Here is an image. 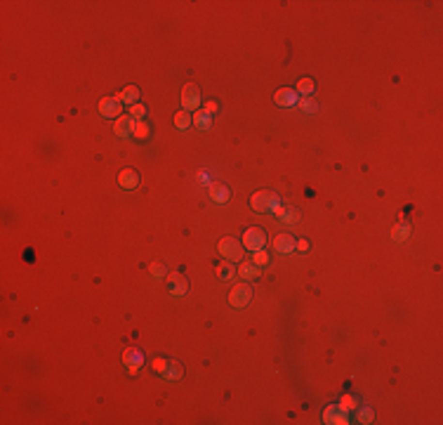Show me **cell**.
Segmentation results:
<instances>
[{
	"mask_svg": "<svg viewBox=\"0 0 443 425\" xmlns=\"http://www.w3.org/2000/svg\"><path fill=\"white\" fill-rule=\"evenodd\" d=\"M217 248H219V253L229 260V262H243V244L238 241V239H233V236H224L219 244H217Z\"/></svg>",
	"mask_w": 443,
	"mask_h": 425,
	"instance_id": "1",
	"label": "cell"
},
{
	"mask_svg": "<svg viewBox=\"0 0 443 425\" xmlns=\"http://www.w3.org/2000/svg\"><path fill=\"white\" fill-rule=\"evenodd\" d=\"M278 203H281V198L274 194V192H257V194H252V198H250V206L257 212H269L274 206H278Z\"/></svg>",
	"mask_w": 443,
	"mask_h": 425,
	"instance_id": "2",
	"label": "cell"
},
{
	"mask_svg": "<svg viewBox=\"0 0 443 425\" xmlns=\"http://www.w3.org/2000/svg\"><path fill=\"white\" fill-rule=\"evenodd\" d=\"M250 300H252V288H250L248 283H238V286H233V288H231V293H229L231 307H236V310L248 307Z\"/></svg>",
	"mask_w": 443,
	"mask_h": 425,
	"instance_id": "3",
	"label": "cell"
},
{
	"mask_svg": "<svg viewBox=\"0 0 443 425\" xmlns=\"http://www.w3.org/2000/svg\"><path fill=\"white\" fill-rule=\"evenodd\" d=\"M266 244V234L264 229H260V227H250L245 234H243V246L248 248V250H262Z\"/></svg>",
	"mask_w": 443,
	"mask_h": 425,
	"instance_id": "4",
	"label": "cell"
},
{
	"mask_svg": "<svg viewBox=\"0 0 443 425\" xmlns=\"http://www.w3.org/2000/svg\"><path fill=\"white\" fill-rule=\"evenodd\" d=\"M198 106H200V90H198V85H194V83L184 85L182 88V109L184 111H194Z\"/></svg>",
	"mask_w": 443,
	"mask_h": 425,
	"instance_id": "5",
	"label": "cell"
},
{
	"mask_svg": "<svg viewBox=\"0 0 443 425\" xmlns=\"http://www.w3.org/2000/svg\"><path fill=\"white\" fill-rule=\"evenodd\" d=\"M165 283H168V291H170L172 295H184V293L189 291V281H186V277H184V274H179V272H170V274L165 277Z\"/></svg>",
	"mask_w": 443,
	"mask_h": 425,
	"instance_id": "6",
	"label": "cell"
},
{
	"mask_svg": "<svg viewBox=\"0 0 443 425\" xmlns=\"http://www.w3.org/2000/svg\"><path fill=\"white\" fill-rule=\"evenodd\" d=\"M123 361H125V366H127V371L137 373L139 371V366L144 364V354L139 352L137 347H127L123 352Z\"/></svg>",
	"mask_w": 443,
	"mask_h": 425,
	"instance_id": "7",
	"label": "cell"
},
{
	"mask_svg": "<svg viewBox=\"0 0 443 425\" xmlns=\"http://www.w3.org/2000/svg\"><path fill=\"white\" fill-rule=\"evenodd\" d=\"M113 132H116V137H121V140L132 137V135H135V118H132V116H123V118H118L116 125H113Z\"/></svg>",
	"mask_w": 443,
	"mask_h": 425,
	"instance_id": "8",
	"label": "cell"
},
{
	"mask_svg": "<svg viewBox=\"0 0 443 425\" xmlns=\"http://www.w3.org/2000/svg\"><path fill=\"white\" fill-rule=\"evenodd\" d=\"M323 421H325V423H335V425H347L349 423V418H347V411H342V409H339V404H333V407H328L325 409V411H323Z\"/></svg>",
	"mask_w": 443,
	"mask_h": 425,
	"instance_id": "9",
	"label": "cell"
},
{
	"mask_svg": "<svg viewBox=\"0 0 443 425\" xmlns=\"http://www.w3.org/2000/svg\"><path fill=\"white\" fill-rule=\"evenodd\" d=\"M99 114H102L104 118H116V116H121V102H118L116 97H104V99L99 102Z\"/></svg>",
	"mask_w": 443,
	"mask_h": 425,
	"instance_id": "10",
	"label": "cell"
},
{
	"mask_svg": "<svg viewBox=\"0 0 443 425\" xmlns=\"http://www.w3.org/2000/svg\"><path fill=\"white\" fill-rule=\"evenodd\" d=\"M274 99H276V104H278V106H295L297 102H300V99H297V90H292V88L276 90Z\"/></svg>",
	"mask_w": 443,
	"mask_h": 425,
	"instance_id": "11",
	"label": "cell"
},
{
	"mask_svg": "<svg viewBox=\"0 0 443 425\" xmlns=\"http://www.w3.org/2000/svg\"><path fill=\"white\" fill-rule=\"evenodd\" d=\"M295 248H297V241L292 234H278L274 239V250H278V253H292Z\"/></svg>",
	"mask_w": 443,
	"mask_h": 425,
	"instance_id": "12",
	"label": "cell"
},
{
	"mask_svg": "<svg viewBox=\"0 0 443 425\" xmlns=\"http://www.w3.org/2000/svg\"><path fill=\"white\" fill-rule=\"evenodd\" d=\"M118 184H121L123 189H135V187L139 184V175H137L132 168H125V170H121V175H118Z\"/></svg>",
	"mask_w": 443,
	"mask_h": 425,
	"instance_id": "13",
	"label": "cell"
},
{
	"mask_svg": "<svg viewBox=\"0 0 443 425\" xmlns=\"http://www.w3.org/2000/svg\"><path fill=\"white\" fill-rule=\"evenodd\" d=\"M116 99H123V102H127V104H137V99H139V90L135 88V85H127L125 90H121L118 95H116Z\"/></svg>",
	"mask_w": 443,
	"mask_h": 425,
	"instance_id": "14",
	"label": "cell"
},
{
	"mask_svg": "<svg viewBox=\"0 0 443 425\" xmlns=\"http://www.w3.org/2000/svg\"><path fill=\"white\" fill-rule=\"evenodd\" d=\"M238 274H241V279H257L260 277V265H255V262H241Z\"/></svg>",
	"mask_w": 443,
	"mask_h": 425,
	"instance_id": "15",
	"label": "cell"
},
{
	"mask_svg": "<svg viewBox=\"0 0 443 425\" xmlns=\"http://www.w3.org/2000/svg\"><path fill=\"white\" fill-rule=\"evenodd\" d=\"M182 376H184V369H182V364H177V361H170V364H168V371L163 373V378L170 380V383L179 380Z\"/></svg>",
	"mask_w": 443,
	"mask_h": 425,
	"instance_id": "16",
	"label": "cell"
},
{
	"mask_svg": "<svg viewBox=\"0 0 443 425\" xmlns=\"http://www.w3.org/2000/svg\"><path fill=\"white\" fill-rule=\"evenodd\" d=\"M278 220L285 222V225H295V222H300V212H297V208H292V206H283V212H281Z\"/></svg>",
	"mask_w": 443,
	"mask_h": 425,
	"instance_id": "17",
	"label": "cell"
},
{
	"mask_svg": "<svg viewBox=\"0 0 443 425\" xmlns=\"http://www.w3.org/2000/svg\"><path fill=\"white\" fill-rule=\"evenodd\" d=\"M408 236H410V225H403V222H401V225H396V227L391 229V239H394L396 244H403Z\"/></svg>",
	"mask_w": 443,
	"mask_h": 425,
	"instance_id": "18",
	"label": "cell"
},
{
	"mask_svg": "<svg viewBox=\"0 0 443 425\" xmlns=\"http://www.w3.org/2000/svg\"><path fill=\"white\" fill-rule=\"evenodd\" d=\"M210 194H213V198L217 203H227L229 201V189L224 184H213L210 187Z\"/></svg>",
	"mask_w": 443,
	"mask_h": 425,
	"instance_id": "19",
	"label": "cell"
},
{
	"mask_svg": "<svg viewBox=\"0 0 443 425\" xmlns=\"http://www.w3.org/2000/svg\"><path fill=\"white\" fill-rule=\"evenodd\" d=\"M194 125L198 130H210V125H213V118H210V114H205V111H198L194 116Z\"/></svg>",
	"mask_w": 443,
	"mask_h": 425,
	"instance_id": "20",
	"label": "cell"
},
{
	"mask_svg": "<svg viewBox=\"0 0 443 425\" xmlns=\"http://www.w3.org/2000/svg\"><path fill=\"white\" fill-rule=\"evenodd\" d=\"M191 123H194V116H191L189 111H184V109L175 116V125H177V130H186Z\"/></svg>",
	"mask_w": 443,
	"mask_h": 425,
	"instance_id": "21",
	"label": "cell"
},
{
	"mask_svg": "<svg viewBox=\"0 0 443 425\" xmlns=\"http://www.w3.org/2000/svg\"><path fill=\"white\" fill-rule=\"evenodd\" d=\"M233 274H236V269H233V265H231V262H219V265H217V277H219L222 281L231 279Z\"/></svg>",
	"mask_w": 443,
	"mask_h": 425,
	"instance_id": "22",
	"label": "cell"
},
{
	"mask_svg": "<svg viewBox=\"0 0 443 425\" xmlns=\"http://www.w3.org/2000/svg\"><path fill=\"white\" fill-rule=\"evenodd\" d=\"M316 90V85H314V81L311 78H302L300 83H297V95H304V97H309L311 92Z\"/></svg>",
	"mask_w": 443,
	"mask_h": 425,
	"instance_id": "23",
	"label": "cell"
},
{
	"mask_svg": "<svg viewBox=\"0 0 443 425\" xmlns=\"http://www.w3.org/2000/svg\"><path fill=\"white\" fill-rule=\"evenodd\" d=\"M149 135H151L149 123H144V121H135V135H132V137H137V140H146Z\"/></svg>",
	"mask_w": 443,
	"mask_h": 425,
	"instance_id": "24",
	"label": "cell"
},
{
	"mask_svg": "<svg viewBox=\"0 0 443 425\" xmlns=\"http://www.w3.org/2000/svg\"><path fill=\"white\" fill-rule=\"evenodd\" d=\"M339 409H342V411H347V413H349V411H356V409H358V399L351 397V394H344V397H342V402H339Z\"/></svg>",
	"mask_w": 443,
	"mask_h": 425,
	"instance_id": "25",
	"label": "cell"
},
{
	"mask_svg": "<svg viewBox=\"0 0 443 425\" xmlns=\"http://www.w3.org/2000/svg\"><path fill=\"white\" fill-rule=\"evenodd\" d=\"M252 262H255V265H260V267L269 265V253H266L264 248H262V250H255V258H252Z\"/></svg>",
	"mask_w": 443,
	"mask_h": 425,
	"instance_id": "26",
	"label": "cell"
},
{
	"mask_svg": "<svg viewBox=\"0 0 443 425\" xmlns=\"http://www.w3.org/2000/svg\"><path fill=\"white\" fill-rule=\"evenodd\" d=\"M151 274H153L156 279H163V277L168 274V267L163 265V262H151Z\"/></svg>",
	"mask_w": 443,
	"mask_h": 425,
	"instance_id": "27",
	"label": "cell"
},
{
	"mask_svg": "<svg viewBox=\"0 0 443 425\" xmlns=\"http://www.w3.org/2000/svg\"><path fill=\"white\" fill-rule=\"evenodd\" d=\"M297 104H300V109L302 111H306V114H314V111H316V102H314V99H309V97L300 99Z\"/></svg>",
	"mask_w": 443,
	"mask_h": 425,
	"instance_id": "28",
	"label": "cell"
},
{
	"mask_svg": "<svg viewBox=\"0 0 443 425\" xmlns=\"http://www.w3.org/2000/svg\"><path fill=\"white\" fill-rule=\"evenodd\" d=\"M361 423H372V418H375V413H372V409H361L358 411V416H356Z\"/></svg>",
	"mask_w": 443,
	"mask_h": 425,
	"instance_id": "29",
	"label": "cell"
},
{
	"mask_svg": "<svg viewBox=\"0 0 443 425\" xmlns=\"http://www.w3.org/2000/svg\"><path fill=\"white\" fill-rule=\"evenodd\" d=\"M168 364H170V361H165V359H153V364H151V366H153V371L156 373H160V376H163V373L168 371Z\"/></svg>",
	"mask_w": 443,
	"mask_h": 425,
	"instance_id": "30",
	"label": "cell"
},
{
	"mask_svg": "<svg viewBox=\"0 0 443 425\" xmlns=\"http://www.w3.org/2000/svg\"><path fill=\"white\" fill-rule=\"evenodd\" d=\"M144 114H146V109H144L142 104H132L130 106V116H132V118H142Z\"/></svg>",
	"mask_w": 443,
	"mask_h": 425,
	"instance_id": "31",
	"label": "cell"
},
{
	"mask_svg": "<svg viewBox=\"0 0 443 425\" xmlns=\"http://www.w3.org/2000/svg\"><path fill=\"white\" fill-rule=\"evenodd\" d=\"M297 250H300V253H306V250H309V241L300 239V241H297Z\"/></svg>",
	"mask_w": 443,
	"mask_h": 425,
	"instance_id": "32",
	"label": "cell"
},
{
	"mask_svg": "<svg viewBox=\"0 0 443 425\" xmlns=\"http://www.w3.org/2000/svg\"><path fill=\"white\" fill-rule=\"evenodd\" d=\"M214 109H217V104H214V102H208V104L203 106V111H205V114H213Z\"/></svg>",
	"mask_w": 443,
	"mask_h": 425,
	"instance_id": "33",
	"label": "cell"
}]
</instances>
